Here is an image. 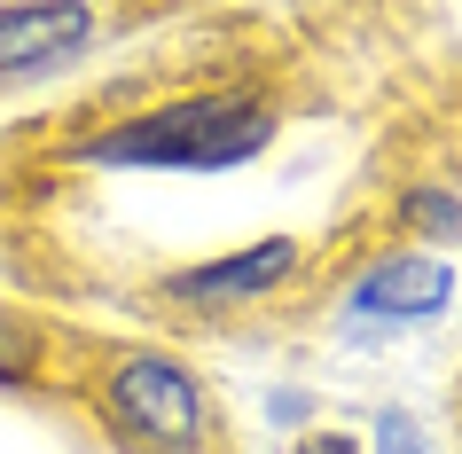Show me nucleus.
<instances>
[{
  "instance_id": "1",
  "label": "nucleus",
  "mask_w": 462,
  "mask_h": 454,
  "mask_svg": "<svg viewBox=\"0 0 462 454\" xmlns=\"http://www.w3.org/2000/svg\"><path fill=\"white\" fill-rule=\"evenodd\" d=\"M282 125H291V87L274 63L204 48L180 63L165 55L95 95L87 110H71L55 134V157L110 172H236L267 157Z\"/></svg>"
},
{
  "instance_id": "2",
  "label": "nucleus",
  "mask_w": 462,
  "mask_h": 454,
  "mask_svg": "<svg viewBox=\"0 0 462 454\" xmlns=\"http://www.w3.org/2000/svg\"><path fill=\"white\" fill-rule=\"evenodd\" d=\"M71 407H87V423L102 431L110 454H236L204 376L165 345L102 337Z\"/></svg>"
},
{
  "instance_id": "3",
  "label": "nucleus",
  "mask_w": 462,
  "mask_h": 454,
  "mask_svg": "<svg viewBox=\"0 0 462 454\" xmlns=\"http://www.w3.org/2000/svg\"><path fill=\"white\" fill-rule=\"evenodd\" d=\"M306 274V243L298 236H259L244 251H219L204 266H180L149 290L157 306H180V313H219V306H259L274 290H291Z\"/></svg>"
},
{
  "instance_id": "4",
  "label": "nucleus",
  "mask_w": 462,
  "mask_h": 454,
  "mask_svg": "<svg viewBox=\"0 0 462 454\" xmlns=\"http://www.w3.org/2000/svg\"><path fill=\"white\" fill-rule=\"evenodd\" d=\"M134 16H102V8H0V87H24V79H48L79 55H95V40L125 32Z\"/></svg>"
},
{
  "instance_id": "5",
  "label": "nucleus",
  "mask_w": 462,
  "mask_h": 454,
  "mask_svg": "<svg viewBox=\"0 0 462 454\" xmlns=\"http://www.w3.org/2000/svg\"><path fill=\"white\" fill-rule=\"evenodd\" d=\"M455 298V266L431 259V251H384L376 266H361V283L345 290V313L353 329L376 337V329H415V321H439Z\"/></svg>"
},
{
  "instance_id": "6",
  "label": "nucleus",
  "mask_w": 462,
  "mask_h": 454,
  "mask_svg": "<svg viewBox=\"0 0 462 454\" xmlns=\"http://www.w3.org/2000/svg\"><path fill=\"white\" fill-rule=\"evenodd\" d=\"M102 337L55 321V313H24V306H0V384L8 392H55L71 400L87 360H95Z\"/></svg>"
},
{
  "instance_id": "7",
  "label": "nucleus",
  "mask_w": 462,
  "mask_h": 454,
  "mask_svg": "<svg viewBox=\"0 0 462 454\" xmlns=\"http://www.w3.org/2000/svg\"><path fill=\"white\" fill-rule=\"evenodd\" d=\"M400 219H408V227H423V236H447V243L462 236V204H455L447 189H408Z\"/></svg>"
},
{
  "instance_id": "8",
  "label": "nucleus",
  "mask_w": 462,
  "mask_h": 454,
  "mask_svg": "<svg viewBox=\"0 0 462 454\" xmlns=\"http://www.w3.org/2000/svg\"><path fill=\"white\" fill-rule=\"evenodd\" d=\"M376 454H423V431H415L408 407H384L376 415Z\"/></svg>"
},
{
  "instance_id": "9",
  "label": "nucleus",
  "mask_w": 462,
  "mask_h": 454,
  "mask_svg": "<svg viewBox=\"0 0 462 454\" xmlns=\"http://www.w3.org/2000/svg\"><path fill=\"white\" fill-rule=\"evenodd\" d=\"M298 454H361L353 431H314V439H298Z\"/></svg>"
},
{
  "instance_id": "10",
  "label": "nucleus",
  "mask_w": 462,
  "mask_h": 454,
  "mask_svg": "<svg viewBox=\"0 0 462 454\" xmlns=\"http://www.w3.org/2000/svg\"><path fill=\"white\" fill-rule=\"evenodd\" d=\"M455 423H462V392H455Z\"/></svg>"
}]
</instances>
